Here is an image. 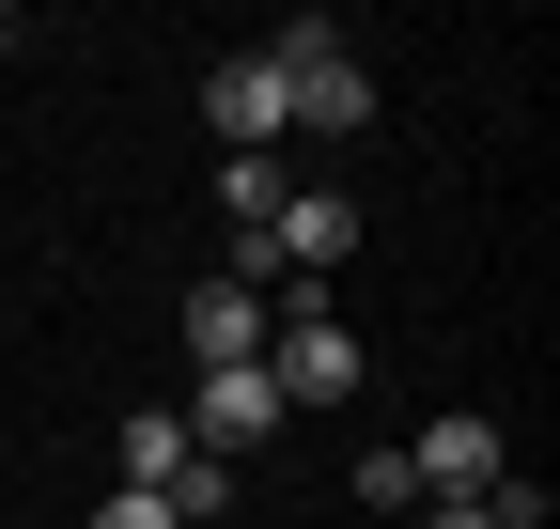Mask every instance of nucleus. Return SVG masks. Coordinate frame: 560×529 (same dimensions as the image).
<instances>
[{
  "label": "nucleus",
  "instance_id": "6",
  "mask_svg": "<svg viewBox=\"0 0 560 529\" xmlns=\"http://www.w3.org/2000/svg\"><path fill=\"white\" fill-rule=\"evenodd\" d=\"M405 529H545V483H529V468H499L482 498H420Z\"/></svg>",
  "mask_w": 560,
  "mask_h": 529
},
{
  "label": "nucleus",
  "instance_id": "1",
  "mask_svg": "<svg viewBox=\"0 0 560 529\" xmlns=\"http://www.w3.org/2000/svg\"><path fill=\"white\" fill-rule=\"evenodd\" d=\"M265 79H280V141H296V125L312 141H359L374 125V62L342 47V16H280L265 32Z\"/></svg>",
  "mask_w": 560,
  "mask_h": 529
},
{
  "label": "nucleus",
  "instance_id": "8",
  "mask_svg": "<svg viewBox=\"0 0 560 529\" xmlns=\"http://www.w3.org/2000/svg\"><path fill=\"white\" fill-rule=\"evenodd\" d=\"M219 203H234V234H265L280 219V156H219Z\"/></svg>",
  "mask_w": 560,
  "mask_h": 529
},
{
  "label": "nucleus",
  "instance_id": "7",
  "mask_svg": "<svg viewBox=\"0 0 560 529\" xmlns=\"http://www.w3.org/2000/svg\"><path fill=\"white\" fill-rule=\"evenodd\" d=\"M249 498V468H219V451H187V483H172V529H219Z\"/></svg>",
  "mask_w": 560,
  "mask_h": 529
},
{
  "label": "nucleus",
  "instance_id": "4",
  "mask_svg": "<svg viewBox=\"0 0 560 529\" xmlns=\"http://www.w3.org/2000/svg\"><path fill=\"white\" fill-rule=\"evenodd\" d=\"M234 358H265V296L249 281H202L187 296V374H234Z\"/></svg>",
  "mask_w": 560,
  "mask_h": 529
},
{
  "label": "nucleus",
  "instance_id": "2",
  "mask_svg": "<svg viewBox=\"0 0 560 529\" xmlns=\"http://www.w3.org/2000/svg\"><path fill=\"white\" fill-rule=\"evenodd\" d=\"M499 468H514V436L482 421V405H452V421H420V436H405V483H420V498H482Z\"/></svg>",
  "mask_w": 560,
  "mask_h": 529
},
{
  "label": "nucleus",
  "instance_id": "9",
  "mask_svg": "<svg viewBox=\"0 0 560 529\" xmlns=\"http://www.w3.org/2000/svg\"><path fill=\"white\" fill-rule=\"evenodd\" d=\"M94 529H172V498H140V483H109V498H94Z\"/></svg>",
  "mask_w": 560,
  "mask_h": 529
},
{
  "label": "nucleus",
  "instance_id": "10",
  "mask_svg": "<svg viewBox=\"0 0 560 529\" xmlns=\"http://www.w3.org/2000/svg\"><path fill=\"white\" fill-rule=\"evenodd\" d=\"M0 47H16V16H0Z\"/></svg>",
  "mask_w": 560,
  "mask_h": 529
},
{
  "label": "nucleus",
  "instance_id": "3",
  "mask_svg": "<svg viewBox=\"0 0 560 529\" xmlns=\"http://www.w3.org/2000/svg\"><path fill=\"white\" fill-rule=\"evenodd\" d=\"M202 125H219V156H280V79H265V47H234L219 79H202Z\"/></svg>",
  "mask_w": 560,
  "mask_h": 529
},
{
  "label": "nucleus",
  "instance_id": "5",
  "mask_svg": "<svg viewBox=\"0 0 560 529\" xmlns=\"http://www.w3.org/2000/svg\"><path fill=\"white\" fill-rule=\"evenodd\" d=\"M109 483H140V498H172V483H187V421H172V405H140V421H109Z\"/></svg>",
  "mask_w": 560,
  "mask_h": 529
}]
</instances>
